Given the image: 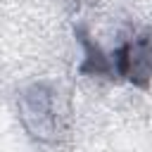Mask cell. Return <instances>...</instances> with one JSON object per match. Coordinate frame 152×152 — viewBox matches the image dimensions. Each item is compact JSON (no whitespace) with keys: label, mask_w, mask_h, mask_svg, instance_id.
<instances>
[{"label":"cell","mask_w":152,"mask_h":152,"mask_svg":"<svg viewBox=\"0 0 152 152\" xmlns=\"http://www.w3.org/2000/svg\"><path fill=\"white\" fill-rule=\"evenodd\" d=\"M114 74L131 78L135 86L147 88L152 78V28H145L138 38L121 45L114 52Z\"/></svg>","instance_id":"6da1fadb"},{"label":"cell","mask_w":152,"mask_h":152,"mask_svg":"<svg viewBox=\"0 0 152 152\" xmlns=\"http://www.w3.org/2000/svg\"><path fill=\"white\" fill-rule=\"evenodd\" d=\"M78 36H81V43H83V48H86V62L81 64V71H83V74H95V76H102V74L109 76V74H114L112 59L102 55V50L90 40V36H88L83 28H78Z\"/></svg>","instance_id":"7a4b0ae2"}]
</instances>
